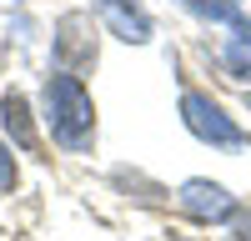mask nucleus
Segmentation results:
<instances>
[{
    "label": "nucleus",
    "mask_w": 251,
    "mask_h": 241,
    "mask_svg": "<svg viewBox=\"0 0 251 241\" xmlns=\"http://www.w3.org/2000/svg\"><path fill=\"white\" fill-rule=\"evenodd\" d=\"M241 241H251V216H246V221H241Z\"/></svg>",
    "instance_id": "obj_10"
},
{
    "label": "nucleus",
    "mask_w": 251,
    "mask_h": 241,
    "mask_svg": "<svg viewBox=\"0 0 251 241\" xmlns=\"http://www.w3.org/2000/svg\"><path fill=\"white\" fill-rule=\"evenodd\" d=\"M181 206L191 211L196 221H226L236 211V201L226 196L221 186H211V181H186V186H181Z\"/></svg>",
    "instance_id": "obj_3"
},
{
    "label": "nucleus",
    "mask_w": 251,
    "mask_h": 241,
    "mask_svg": "<svg viewBox=\"0 0 251 241\" xmlns=\"http://www.w3.org/2000/svg\"><path fill=\"white\" fill-rule=\"evenodd\" d=\"M46 111H50V131L66 151H86L91 146V131H96V111H91V96L80 91L75 75H55L46 86Z\"/></svg>",
    "instance_id": "obj_1"
},
{
    "label": "nucleus",
    "mask_w": 251,
    "mask_h": 241,
    "mask_svg": "<svg viewBox=\"0 0 251 241\" xmlns=\"http://www.w3.org/2000/svg\"><path fill=\"white\" fill-rule=\"evenodd\" d=\"M0 111H5V131L15 136V146L35 151L40 141H35V126H30V111H25V100H20V96H5V106H0Z\"/></svg>",
    "instance_id": "obj_7"
},
{
    "label": "nucleus",
    "mask_w": 251,
    "mask_h": 241,
    "mask_svg": "<svg viewBox=\"0 0 251 241\" xmlns=\"http://www.w3.org/2000/svg\"><path fill=\"white\" fill-rule=\"evenodd\" d=\"M15 186V161H10V146H0V191Z\"/></svg>",
    "instance_id": "obj_9"
},
{
    "label": "nucleus",
    "mask_w": 251,
    "mask_h": 241,
    "mask_svg": "<svg viewBox=\"0 0 251 241\" xmlns=\"http://www.w3.org/2000/svg\"><path fill=\"white\" fill-rule=\"evenodd\" d=\"M100 10H106V20H111V30L121 35V40H151V20H146L131 0H100Z\"/></svg>",
    "instance_id": "obj_5"
},
{
    "label": "nucleus",
    "mask_w": 251,
    "mask_h": 241,
    "mask_svg": "<svg viewBox=\"0 0 251 241\" xmlns=\"http://www.w3.org/2000/svg\"><path fill=\"white\" fill-rule=\"evenodd\" d=\"M55 50H60V60H66V66H91V60H96V35H86V20H80V15L60 20Z\"/></svg>",
    "instance_id": "obj_4"
},
{
    "label": "nucleus",
    "mask_w": 251,
    "mask_h": 241,
    "mask_svg": "<svg viewBox=\"0 0 251 241\" xmlns=\"http://www.w3.org/2000/svg\"><path fill=\"white\" fill-rule=\"evenodd\" d=\"M181 116H186V126H191L201 141H211V146H246V136L231 126V120H226L216 106H211V100H206V96H181Z\"/></svg>",
    "instance_id": "obj_2"
},
{
    "label": "nucleus",
    "mask_w": 251,
    "mask_h": 241,
    "mask_svg": "<svg viewBox=\"0 0 251 241\" xmlns=\"http://www.w3.org/2000/svg\"><path fill=\"white\" fill-rule=\"evenodd\" d=\"M226 71L236 80H251V40H236V46L226 50Z\"/></svg>",
    "instance_id": "obj_8"
},
{
    "label": "nucleus",
    "mask_w": 251,
    "mask_h": 241,
    "mask_svg": "<svg viewBox=\"0 0 251 241\" xmlns=\"http://www.w3.org/2000/svg\"><path fill=\"white\" fill-rule=\"evenodd\" d=\"M181 5H191L201 20H221V25H231L236 40H251V20L231 5V0H181Z\"/></svg>",
    "instance_id": "obj_6"
}]
</instances>
